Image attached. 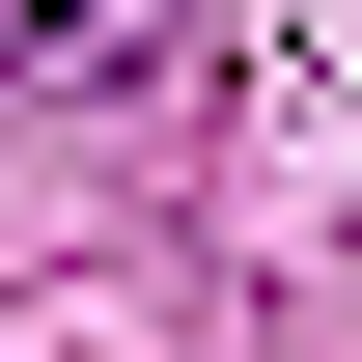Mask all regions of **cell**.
I'll return each mask as SVG.
<instances>
[{
    "mask_svg": "<svg viewBox=\"0 0 362 362\" xmlns=\"http://www.w3.org/2000/svg\"><path fill=\"white\" fill-rule=\"evenodd\" d=\"M168 0H0V84H139Z\"/></svg>",
    "mask_w": 362,
    "mask_h": 362,
    "instance_id": "1",
    "label": "cell"
}]
</instances>
